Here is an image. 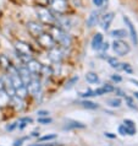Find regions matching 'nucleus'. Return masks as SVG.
Instances as JSON below:
<instances>
[{
  "instance_id": "4",
  "label": "nucleus",
  "mask_w": 138,
  "mask_h": 146,
  "mask_svg": "<svg viewBox=\"0 0 138 146\" xmlns=\"http://www.w3.org/2000/svg\"><path fill=\"white\" fill-rule=\"evenodd\" d=\"M37 42L42 48H45V49H51V48L55 47V40L53 39V37L50 36V33H43L37 37Z\"/></svg>"
},
{
  "instance_id": "44",
  "label": "nucleus",
  "mask_w": 138,
  "mask_h": 146,
  "mask_svg": "<svg viewBox=\"0 0 138 146\" xmlns=\"http://www.w3.org/2000/svg\"><path fill=\"white\" fill-rule=\"evenodd\" d=\"M116 92H117V93H120V96H125V93L121 91V90H116Z\"/></svg>"
},
{
  "instance_id": "33",
  "label": "nucleus",
  "mask_w": 138,
  "mask_h": 146,
  "mask_svg": "<svg viewBox=\"0 0 138 146\" xmlns=\"http://www.w3.org/2000/svg\"><path fill=\"white\" fill-rule=\"evenodd\" d=\"M93 4H94L97 7H101L104 4V0H93Z\"/></svg>"
},
{
  "instance_id": "1",
  "label": "nucleus",
  "mask_w": 138,
  "mask_h": 146,
  "mask_svg": "<svg viewBox=\"0 0 138 146\" xmlns=\"http://www.w3.org/2000/svg\"><path fill=\"white\" fill-rule=\"evenodd\" d=\"M50 36L53 37V39L55 40V43H59L60 46H62L65 48L71 46V37L59 26H51Z\"/></svg>"
},
{
  "instance_id": "7",
  "label": "nucleus",
  "mask_w": 138,
  "mask_h": 146,
  "mask_svg": "<svg viewBox=\"0 0 138 146\" xmlns=\"http://www.w3.org/2000/svg\"><path fill=\"white\" fill-rule=\"evenodd\" d=\"M27 31L30 32V35L31 36H33V37L37 38L38 36H40L44 32L43 30V26L40 25V23L38 22H35V21H30V22H27Z\"/></svg>"
},
{
  "instance_id": "42",
  "label": "nucleus",
  "mask_w": 138,
  "mask_h": 146,
  "mask_svg": "<svg viewBox=\"0 0 138 146\" xmlns=\"http://www.w3.org/2000/svg\"><path fill=\"white\" fill-rule=\"evenodd\" d=\"M4 88V81H3V78H0V90Z\"/></svg>"
},
{
  "instance_id": "12",
  "label": "nucleus",
  "mask_w": 138,
  "mask_h": 146,
  "mask_svg": "<svg viewBox=\"0 0 138 146\" xmlns=\"http://www.w3.org/2000/svg\"><path fill=\"white\" fill-rule=\"evenodd\" d=\"M124 21L126 22V25H127L128 30H129V35H131V38H132V42L136 44H138V36H137V31L135 26H133V23L131 22V20H129L128 17H126V16H124Z\"/></svg>"
},
{
  "instance_id": "41",
  "label": "nucleus",
  "mask_w": 138,
  "mask_h": 146,
  "mask_svg": "<svg viewBox=\"0 0 138 146\" xmlns=\"http://www.w3.org/2000/svg\"><path fill=\"white\" fill-rule=\"evenodd\" d=\"M16 125H17V123H14L12 125H10V127H6V129H7V130H12V129L16 127Z\"/></svg>"
},
{
  "instance_id": "28",
  "label": "nucleus",
  "mask_w": 138,
  "mask_h": 146,
  "mask_svg": "<svg viewBox=\"0 0 138 146\" xmlns=\"http://www.w3.org/2000/svg\"><path fill=\"white\" fill-rule=\"evenodd\" d=\"M56 135L55 134H50V135H45V136H42L39 139V141H45V140H53V139H55Z\"/></svg>"
},
{
  "instance_id": "37",
  "label": "nucleus",
  "mask_w": 138,
  "mask_h": 146,
  "mask_svg": "<svg viewBox=\"0 0 138 146\" xmlns=\"http://www.w3.org/2000/svg\"><path fill=\"white\" fill-rule=\"evenodd\" d=\"M111 79H112L114 81H116V82H120V81L122 80V79H121V76H120V75H116V74H115V75H112V76H111Z\"/></svg>"
},
{
  "instance_id": "31",
  "label": "nucleus",
  "mask_w": 138,
  "mask_h": 146,
  "mask_svg": "<svg viewBox=\"0 0 138 146\" xmlns=\"http://www.w3.org/2000/svg\"><path fill=\"white\" fill-rule=\"evenodd\" d=\"M101 87H103V90L105 91V93H106V92H111V91L115 90V88H114L112 86H110V85H104V86H101Z\"/></svg>"
},
{
  "instance_id": "10",
  "label": "nucleus",
  "mask_w": 138,
  "mask_h": 146,
  "mask_svg": "<svg viewBox=\"0 0 138 146\" xmlns=\"http://www.w3.org/2000/svg\"><path fill=\"white\" fill-rule=\"evenodd\" d=\"M114 16H115V15H114V13H108V14H104L103 16H101L99 23H100V26H101L103 30L106 31L108 28L110 27L112 20H114Z\"/></svg>"
},
{
  "instance_id": "8",
  "label": "nucleus",
  "mask_w": 138,
  "mask_h": 146,
  "mask_svg": "<svg viewBox=\"0 0 138 146\" xmlns=\"http://www.w3.org/2000/svg\"><path fill=\"white\" fill-rule=\"evenodd\" d=\"M26 68L28 69V70H30L31 74H40L43 65L38 62V60H35V59H30V60H28V62L26 63Z\"/></svg>"
},
{
  "instance_id": "27",
  "label": "nucleus",
  "mask_w": 138,
  "mask_h": 146,
  "mask_svg": "<svg viewBox=\"0 0 138 146\" xmlns=\"http://www.w3.org/2000/svg\"><path fill=\"white\" fill-rule=\"evenodd\" d=\"M78 95L81 96V97H92V96H94V91H92V90H87L86 92H80Z\"/></svg>"
},
{
  "instance_id": "21",
  "label": "nucleus",
  "mask_w": 138,
  "mask_h": 146,
  "mask_svg": "<svg viewBox=\"0 0 138 146\" xmlns=\"http://www.w3.org/2000/svg\"><path fill=\"white\" fill-rule=\"evenodd\" d=\"M86 80L89 84H98L99 82V78L95 72H87L86 74Z\"/></svg>"
},
{
  "instance_id": "20",
  "label": "nucleus",
  "mask_w": 138,
  "mask_h": 146,
  "mask_svg": "<svg viewBox=\"0 0 138 146\" xmlns=\"http://www.w3.org/2000/svg\"><path fill=\"white\" fill-rule=\"evenodd\" d=\"M27 95H28V90H27V86H25V85H22V86L18 87V88H16V91H15V96H17L22 100L25 98Z\"/></svg>"
},
{
  "instance_id": "13",
  "label": "nucleus",
  "mask_w": 138,
  "mask_h": 146,
  "mask_svg": "<svg viewBox=\"0 0 138 146\" xmlns=\"http://www.w3.org/2000/svg\"><path fill=\"white\" fill-rule=\"evenodd\" d=\"M28 93L31 95H38L40 92V81L38 80H31V82L27 85Z\"/></svg>"
},
{
  "instance_id": "9",
  "label": "nucleus",
  "mask_w": 138,
  "mask_h": 146,
  "mask_svg": "<svg viewBox=\"0 0 138 146\" xmlns=\"http://www.w3.org/2000/svg\"><path fill=\"white\" fill-rule=\"evenodd\" d=\"M17 72H18L20 78H21V80H22V84L25 85V86H27V85L31 82V80H32L30 70H28L26 66H21L20 69H17Z\"/></svg>"
},
{
  "instance_id": "29",
  "label": "nucleus",
  "mask_w": 138,
  "mask_h": 146,
  "mask_svg": "<svg viewBox=\"0 0 138 146\" xmlns=\"http://www.w3.org/2000/svg\"><path fill=\"white\" fill-rule=\"evenodd\" d=\"M51 121L53 120L50 118H48V117H47V118H39L38 119V123H40V124H50Z\"/></svg>"
},
{
  "instance_id": "19",
  "label": "nucleus",
  "mask_w": 138,
  "mask_h": 146,
  "mask_svg": "<svg viewBox=\"0 0 138 146\" xmlns=\"http://www.w3.org/2000/svg\"><path fill=\"white\" fill-rule=\"evenodd\" d=\"M77 128H80V129H83V128H86V125L82 124V123H80V121H75V120H71V121H68V123L65 125L64 129L65 130H70V129H77Z\"/></svg>"
},
{
  "instance_id": "14",
  "label": "nucleus",
  "mask_w": 138,
  "mask_h": 146,
  "mask_svg": "<svg viewBox=\"0 0 138 146\" xmlns=\"http://www.w3.org/2000/svg\"><path fill=\"white\" fill-rule=\"evenodd\" d=\"M124 127L126 128V134H127V135H135L136 134V125L132 120L125 119L124 120Z\"/></svg>"
},
{
  "instance_id": "43",
  "label": "nucleus",
  "mask_w": 138,
  "mask_h": 146,
  "mask_svg": "<svg viewBox=\"0 0 138 146\" xmlns=\"http://www.w3.org/2000/svg\"><path fill=\"white\" fill-rule=\"evenodd\" d=\"M32 146H55L54 144H51V145H48V144H45V145H42V144H35V145H32Z\"/></svg>"
},
{
  "instance_id": "24",
  "label": "nucleus",
  "mask_w": 138,
  "mask_h": 146,
  "mask_svg": "<svg viewBox=\"0 0 138 146\" xmlns=\"http://www.w3.org/2000/svg\"><path fill=\"white\" fill-rule=\"evenodd\" d=\"M81 104L84 107V108H87V109H97L98 108V104L94 103V102H91V101H82L81 102Z\"/></svg>"
},
{
  "instance_id": "3",
  "label": "nucleus",
  "mask_w": 138,
  "mask_h": 146,
  "mask_svg": "<svg viewBox=\"0 0 138 146\" xmlns=\"http://www.w3.org/2000/svg\"><path fill=\"white\" fill-rule=\"evenodd\" d=\"M35 13H37L38 19L42 21L43 23H48V25H53L55 22V16L53 15L51 11L45 6H37L35 9Z\"/></svg>"
},
{
  "instance_id": "5",
  "label": "nucleus",
  "mask_w": 138,
  "mask_h": 146,
  "mask_svg": "<svg viewBox=\"0 0 138 146\" xmlns=\"http://www.w3.org/2000/svg\"><path fill=\"white\" fill-rule=\"evenodd\" d=\"M112 48H114V52L120 56H124L129 52V46L121 39H116L115 42L112 43Z\"/></svg>"
},
{
  "instance_id": "11",
  "label": "nucleus",
  "mask_w": 138,
  "mask_h": 146,
  "mask_svg": "<svg viewBox=\"0 0 138 146\" xmlns=\"http://www.w3.org/2000/svg\"><path fill=\"white\" fill-rule=\"evenodd\" d=\"M48 56H49V59L51 60V62L60 63V62H61V59H62V52H61V49L54 47V48H51V49H49Z\"/></svg>"
},
{
  "instance_id": "6",
  "label": "nucleus",
  "mask_w": 138,
  "mask_h": 146,
  "mask_svg": "<svg viewBox=\"0 0 138 146\" xmlns=\"http://www.w3.org/2000/svg\"><path fill=\"white\" fill-rule=\"evenodd\" d=\"M51 9L59 15H64L68 10V3L66 0H53L51 1Z\"/></svg>"
},
{
  "instance_id": "45",
  "label": "nucleus",
  "mask_w": 138,
  "mask_h": 146,
  "mask_svg": "<svg viewBox=\"0 0 138 146\" xmlns=\"http://www.w3.org/2000/svg\"><path fill=\"white\" fill-rule=\"evenodd\" d=\"M129 81H131V82H132V84H135V85H137V86H138V81H136V80H133V79H131V80H129Z\"/></svg>"
},
{
  "instance_id": "35",
  "label": "nucleus",
  "mask_w": 138,
  "mask_h": 146,
  "mask_svg": "<svg viewBox=\"0 0 138 146\" xmlns=\"http://www.w3.org/2000/svg\"><path fill=\"white\" fill-rule=\"evenodd\" d=\"M37 114L39 117H48V115H49V112H48V111H38Z\"/></svg>"
},
{
  "instance_id": "26",
  "label": "nucleus",
  "mask_w": 138,
  "mask_h": 146,
  "mask_svg": "<svg viewBox=\"0 0 138 146\" xmlns=\"http://www.w3.org/2000/svg\"><path fill=\"white\" fill-rule=\"evenodd\" d=\"M77 80H78V76H74V78H72L70 81H68V82H66V85H65V88H66V90H67V88H71L72 86H74V84L76 82Z\"/></svg>"
},
{
  "instance_id": "36",
  "label": "nucleus",
  "mask_w": 138,
  "mask_h": 146,
  "mask_svg": "<svg viewBox=\"0 0 138 146\" xmlns=\"http://www.w3.org/2000/svg\"><path fill=\"white\" fill-rule=\"evenodd\" d=\"M119 134H121V135H126V128L124 127V125H120L119 127Z\"/></svg>"
},
{
  "instance_id": "16",
  "label": "nucleus",
  "mask_w": 138,
  "mask_h": 146,
  "mask_svg": "<svg viewBox=\"0 0 138 146\" xmlns=\"http://www.w3.org/2000/svg\"><path fill=\"white\" fill-rule=\"evenodd\" d=\"M11 97L5 92V90H0V107H5L10 103Z\"/></svg>"
},
{
  "instance_id": "18",
  "label": "nucleus",
  "mask_w": 138,
  "mask_h": 146,
  "mask_svg": "<svg viewBox=\"0 0 138 146\" xmlns=\"http://www.w3.org/2000/svg\"><path fill=\"white\" fill-rule=\"evenodd\" d=\"M11 102L14 103V107L16 111H22L23 108H25V106H23V100L22 98H20V97L17 96H14V97H11Z\"/></svg>"
},
{
  "instance_id": "34",
  "label": "nucleus",
  "mask_w": 138,
  "mask_h": 146,
  "mask_svg": "<svg viewBox=\"0 0 138 146\" xmlns=\"http://www.w3.org/2000/svg\"><path fill=\"white\" fill-rule=\"evenodd\" d=\"M122 70H125V71L129 72V74H132V69L129 68L128 64H122Z\"/></svg>"
},
{
  "instance_id": "47",
  "label": "nucleus",
  "mask_w": 138,
  "mask_h": 146,
  "mask_svg": "<svg viewBox=\"0 0 138 146\" xmlns=\"http://www.w3.org/2000/svg\"><path fill=\"white\" fill-rule=\"evenodd\" d=\"M104 1H108V0H104Z\"/></svg>"
},
{
  "instance_id": "23",
  "label": "nucleus",
  "mask_w": 138,
  "mask_h": 146,
  "mask_svg": "<svg viewBox=\"0 0 138 146\" xmlns=\"http://www.w3.org/2000/svg\"><path fill=\"white\" fill-rule=\"evenodd\" d=\"M0 66L3 69H9L10 68V60L9 58H6L5 55H0Z\"/></svg>"
},
{
  "instance_id": "39",
  "label": "nucleus",
  "mask_w": 138,
  "mask_h": 146,
  "mask_svg": "<svg viewBox=\"0 0 138 146\" xmlns=\"http://www.w3.org/2000/svg\"><path fill=\"white\" fill-rule=\"evenodd\" d=\"M104 135L106 137H110V139H115L116 137V135H114V134H111V133H104Z\"/></svg>"
},
{
  "instance_id": "22",
  "label": "nucleus",
  "mask_w": 138,
  "mask_h": 146,
  "mask_svg": "<svg viewBox=\"0 0 138 146\" xmlns=\"http://www.w3.org/2000/svg\"><path fill=\"white\" fill-rule=\"evenodd\" d=\"M126 35H127V33H126V31H125V30H114V31L110 32V36H111V37H114V38H119V39L126 37Z\"/></svg>"
},
{
  "instance_id": "32",
  "label": "nucleus",
  "mask_w": 138,
  "mask_h": 146,
  "mask_svg": "<svg viewBox=\"0 0 138 146\" xmlns=\"http://www.w3.org/2000/svg\"><path fill=\"white\" fill-rule=\"evenodd\" d=\"M38 4V6H47L49 4V0H35Z\"/></svg>"
},
{
  "instance_id": "38",
  "label": "nucleus",
  "mask_w": 138,
  "mask_h": 146,
  "mask_svg": "<svg viewBox=\"0 0 138 146\" xmlns=\"http://www.w3.org/2000/svg\"><path fill=\"white\" fill-rule=\"evenodd\" d=\"M100 49H103L104 52H105V50H108V49H109V44L103 42V44H101V47H100Z\"/></svg>"
},
{
  "instance_id": "25",
  "label": "nucleus",
  "mask_w": 138,
  "mask_h": 146,
  "mask_svg": "<svg viewBox=\"0 0 138 146\" xmlns=\"http://www.w3.org/2000/svg\"><path fill=\"white\" fill-rule=\"evenodd\" d=\"M106 104L110 107H120L121 106V100L120 98H110L106 101Z\"/></svg>"
},
{
  "instance_id": "2",
  "label": "nucleus",
  "mask_w": 138,
  "mask_h": 146,
  "mask_svg": "<svg viewBox=\"0 0 138 146\" xmlns=\"http://www.w3.org/2000/svg\"><path fill=\"white\" fill-rule=\"evenodd\" d=\"M15 49H16V52H17V54H18L20 58H21L22 60H25L26 63L31 59L32 48H31V46L27 42H23V40H17L16 44H15Z\"/></svg>"
},
{
  "instance_id": "17",
  "label": "nucleus",
  "mask_w": 138,
  "mask_h": 146,
  "mask_svg": "<svg viewBox=\"0 0 138 146\" xmlns=\"http://www.w3.org/2000/svg\"><path fill=\"white\" fill-rule=\"evenodd\" d=\"M98 13H97V11H93V13L89 15V17L87 19V26L88 27H94L95 25H97V22L99 21V19H98Z\"/></svg>"
},
{
  "instance_id": "15",
  "label": "nucleus",
  "mask_w": 138,
  "mask_h": 146,
  "mask_svg": "<svg viewBox=\"0 0 138 146\" xmlns=\"http://www.w3.org/2000/svg\"><path fill=\"white\" fill-rule=\"evenodd\" d=\"M101 44H103V35L95 33L94 37L92 39V48L93 49H100Z\"/></svg>"
},
{
  "instance_id": "46",
  "label": "nucleus",
  "mask_w": 138,
  "mask_h": 146,
  "mask_svg": "<svg viewBox=\"0 0 138 146\" xmlns=\"http://www.w3.org/2000/svg\"><path fill=\"white\" fill-rule=\"evenodd\" d=\"M133 96H135V97H136V98L138 100V92H135V93H133Z\"/></svg>"
},
{
  "instance_id": "30",
  "label": "nucleus",
  "mask_w": 138,
  "mask_h": 146,
  "mask_svg": "<svg viewBox=\"0 0 138 146\" xmlns=\"http://www.w3.org/2000/svg\"><path fill=\"white\" fill-rule=\"evenodd\" d=\"M108 60H109V63H110V65L112 66V68H117V65H119V63H117V60L116 59H114V58H108Z\"/></svg>"
},
{
  "instance_id": "40",
  "label": "nucleus",
  "mask_w": 138,
  "mask_h": 146,
  "mask_svg": "<svg viewBox=\"0 0 138 146\" xmlns=\"http://www.w3.org/2000/svg\"><path fill=\"white\" fill-rule=\"evenodd\" d=\"M23 140H25V139H21V140H17V141H15V144H14V145H15V146H21V145H22V141H23Z\"/></svg>"
}]
</instances>
